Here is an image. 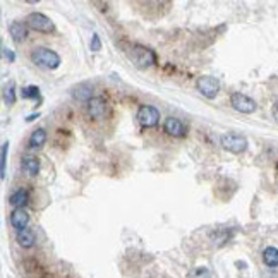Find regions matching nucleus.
<instances>
[{
	"instance_id": "412c9836",
	"label": "nucleus",
	"mask_w": 278,
	"mask_h": 278,
	"mask_svg": "<svg viewBox=\"0 0 278 278\" xmlns=\"http://www.w3.org/2000/svg\"><path fill=\"white\" fill-rule=\"evenodd\" d=\"M189 278H211V271L204 266H199V268H194L189 273Z\"/></svg>"
},
{
	"instance_id": "f3484780",
	"label": "nucleus",
	"mask_w": 278,
	"mask_h": 278,
	"mask_svg": "<svg viewBox=\"0 0 278 278\" xmlns=\"http://www.w3.org/2000/svg\"><path fill=\"white\" fill-rule=\"evenodd\" d=\"M9 203L12 204L14 208H23L24 204L28 203V193L24 189H18L14 191L11 196H9Z\"/></svg>"
},
{
	"instance_id": "6ab92c4d",
	"label": "nucleus",
	"mask_w": 278,
	"mask_h": 278,
	"mask_svg": "<svg viewBox=\"0 0 278 278\" xmlns=\"http://www.w3.org/2000/svg\"><path fill=\"white\" fill-rule=\"evenodd\" d=\"M21 96L24 100H36L40 96V88L38 86H26L21 89Z\"/></svg>"
},
{
	"instance_id": "1a4fd4ad",
	"label": "nucleus",
	"mask_w": 278,
	"mask_h": 278,
	"mask_svg": "<svg viewBox=\"0 0 278 278\" xmlns=\"http://www.w3.org/2000/svg\"><path fill=\"white\" fill-rule=\"evenodd\" d=\"M86 110H88V115L91 118H101L107 112V103H105L101 98L93 96L91 100L86 103Z\"/></svg>"
},
{
	"instance_id": "f03ea898",
	"label": "nucleus",
	"mask_w": 278,
	"mask_h": 278,
	"mask_svg": "<svg viewBox=\"0 0 278 278\" xmlns=\"http://www.w3.org/2000/svg\"><path fill=\"white\" fill-rule=\"evenodd\" d=\"M31 62L36 64L38 67L48 69V71H55L60 65V55L55 50L47 47H38L31 52Z\"/></svg>"
},
{
	"instance_id": "9b49d317",
	"label": "nucleus",
	"mask_w": 278,
	"mask_h": 278,
	"mask_svg": "<svg viewBox=\"0 0 278 278\" xmlns=\"http://www.w3.org/2000/svg\"><path fill=\"white\" fill-rule=\"evenodd\" d=\"M9 35H11V38L14 40L16 43L24 42V40H26V36H28V24L19 23V21L11 23V26H9Z\"/></svg>"
},
{
	"instance_id": "39448f33",
	"label": "nucleus",
	"mask_w": 278,
	"mask_h": 278,
	"mask_svg": "<svg viewBox=\"0 0 278 278\" xmlns=\"http://www.w3.org/2000/svg\"><path fill=\"white\" fill-rule=\"evenodd\" d=\"M196 88H198V91L201 93L204 98L213 100L220 91V81L213 76H201L196 81Z\"/></svg>"
},
{
	"instance_id": "4468645a",
	"label": "nucleus",
	"mask_w": 278,
	"mask_h": 278,
	"mask_svg": "<svg viewBox=\"0 0 278 278\" xmlns=\"http://www.w3.org/2000/svg\"><path fill=\"white\" fill-rule=\"evenodd\" d=\"M263 261L264 264L269 268H276L278 266V249L269 246L263 251Z\"/></svg>"
},
{
	"instance_id": "a211bd4d",
	"label": "nucleus",
	"mask_w": 278,
	"mask_h": 278,
	"mask_svg": "<svg viewBox=\"0 0 278 278\" xmlns=\"http://www.w3.org/2000/svg\"><path fill=\"white\" fill-rule=\"evenodd\" d=\"M4 101H6V105H14L16 103V84L14 83H9L4 88Z\"/></svg>"
},
{
	"instance_id": "5701e85b",
	"label": "nucleus",
	"mask_w": 278,
	"mask_h": 278,
	"mask_svg": "<svg viewBox=\"0 0 278 278\" xmlns=\"http://www.w3.org/2000/svg\"><path fill=\"white\" fill-rule=\"evenodd\" d=\"M2 50H4V57H6V59L9 60V62H14V60H16V55H14V52H12L11 48H7V47H4Z\"/></svg>"
},
{
	"instance_id": "f257e3e1",
	"label": "nucleus",
	"mask_w": 278,
	"mask_h": 278,
	"mask_svg": "<svg viewBox=\"0 0 278 278\" xmlns=\"http://www.w3.org/2000/svg\"><path fill=\"white\" fill-rule=\"evenodd\" d=\"M125 55L129 57V60L139 69H146L157 64V54L151 48L145 47L139 43H130L125 47Z\"/></svg>"
},
{
	"instance_id": "f8f14e48",
	"label": "nucleus",
	"mask_w": 278,
	"mask_h": 278,
	"mask_svg": "<svg viewBox=\"0 0 278 278\" xmlns=\"http://www.w3.org/2000/svg\"><path fill=\"white\" fill-rule=\"evenodd\" d=\"M16 240H18V244L21 247L30 249V247L35 246L36 235H35V232H33L31 228H24V230H21V232H18V234H16Z\"/></svg>"
},
{
	"instance_id": "7ed1b4c3",
	"label": "nucleus",
	"mask_w": 278,
	"mask_h": 278,
	"mask_svg": "<svg viewBox=\"0 0 278 278\" xmlns=\"http://www.w3.org/2000/svg\"><path fill=\"white\" fill-rule=\"evenodd\" d=\"M220 145L225 151H230L234 155H240L247 150V139L242 134L237 132H227L220 137Z\"/></svg>"
},
{
	"instance_id": "dca6fc26",
	"label": "nucleus",
	"mask_w": 278,
	"mask_h": 278,
	"mask_svg": "<svg viewBox=\"0 0 278 278\" xmlns=\"http://www.w3.org/2000/svg\"><path fill=\"white\" fill-rule=\"evenodd\" d=\"M91 93H93V88H91V86L83 83V84H79V86H77V88L74 89V98H76V100H79V101H86V103H88V101L93 98Z\"/></svg>"
},
{
	"instance_id": "aec40b11",
	"label": "nucleus",
	"mask_w": 278,
	"mask_h": 278,
	"mask_svg": "<svg viewBox=\"0 0 278 278\" xmlns=\"http://www.w3.org/2000/svg\"><path fill=\"white\" fill-rule=\"evenodd\" d=\"M7 151H9V143H4L2 145V158H0V174L2 179H6V165H7Z\"/></svg>"
},
{
	"instance_id": "20e7f679",
	"label": "nucleus",
	"mask_w": 278,
	"mask_h": 278,
	"mask_svg": "<svg viewBox=\"0 0 278 278\" xmlns=\"http://www.w3.org/2000/svg\"><path fill=\"white\" fill-rule=\"evenodd\" d=\"M26 24L28 28L38 31V33H54L55 24L48 16L42 14V12H31L26 18Z\"/></svg>"
},
{
	"instance_id": "2eb2a0df",
	"label": "nucleus",
	"mask_w": 278,
	"mask_h": 278,
	"mask_svg": "<svg viewBox=\"0 0 278 278\" xmlns=\"http://www.w3.org/2000/svg\"><path fill=\"white\" fill-rule=\"evenodd\" d=\"M47 143V130L45 129H36L31 132L30 136V146L31 148H42Z\"/></svg>"
},
{
	"instance_id": "6e6552de",
	"label": "nucleus",
	"mask_w": 278,
	"mask_h": 278,
	"mask_svg": "<svg viewBox=\"0 0 278 278\" xmlns=\"http://www.w3.org/2000/svg\"><path fill=\"white\" fill-rule=\"evenodd\" d=\"M163 130L172 137H184L187 134L186 124L177 117H167L165 122H163Z\"/></svg>"
},
{
	"instance_id": "9d476101",
	"label": "nucleus",
	"mask_w": 278,
	"mask_h": 278,
	"mask_svg": "<svg viewBox=\"0 0 278 278\" xmlns=\"http://www.w3.org/2000/svg\"><path fill=\"white\" fill-rule=\"evenodd\" d=\"M28 223H30V215L26 213V210L23 208H14L11 213V225L16 228L18 232L28 228Z\"/></svg>"
},
{
	"instance_id": "0eeeda50",
	"label": "nucleus",
	"mask_w": 278,
	"mask_h": 278,
	"mask_svg": "<svg viewBox=\"0 0 278 278\" xmlns=\"http://www.w3.org/2000/svg\"><path fill=\"white\" fill-rule=\"evenodd\" d=\"M230 105L234 107V110L240 113H254L257 105L251 96L242 95V93H232L230 96Z\"/></svg>"
},
{
	"instance_id": "4be33fe9",
	"label": "nucleus",
	"mask_w": 278,
	"mask_h": 278,
	"mask_svg": "<svg viewBox=\"0 0 278 278\" xmlns=\"http://www.w3.org/2000/svg\"><path fill=\"white\" fill-rule=\"evenodd\" d=\"M89 48H91V52H98V50H101L100 36H98L96 33H93V35H91V42H89Z\"/></svg>"
},
{
	"instance_id": "b1692460",
	"label": "nucleus",
	"mask_w": 278,
	"mask_h": 278,
	"mask_svg": "<svg viewBox=\"0 0 278 278\" xmlns=\"http://www.w3.org/2000/svg\"><path fill=\"white\" fill-rule=\"evenodd\" d=\"M273 118H275V120L278 122V101L275 105H273Z\"/></svg>"
},
{
	"instance_id": "ddd939ff",
	"label": "nucleus",
	"mask_w": 278,
	"mask_h": 278,
	"mask_svg": "<svg viewBox=\"0 0 278 278\" xmlns=\"http://www.w3.org/2000/svg\"><path fill=\"white\" fill-rule=\"evenodd\" d=\"M21 169H23L24 174L35 177V175H38V172H40V162L33 157H26L21 160Z\"/></svg>"
},
{
	"instance_id": "423d86ee",
	"label": "nucleus",
	"mask_w": 278,
	"mask_h": 278,
	"mask_svg": "<svg viewBox=\"0 0 278 278\" xmlns=\"http://www.w3.org/2000/svg\"><path fill=\"white\" fill-rule=\"evenodd\" d=\"M137 122L141 124V127H155V125L160 122V110L153 105H143L141 108L137 110Z\"/></svg>"
}]
</instances>
